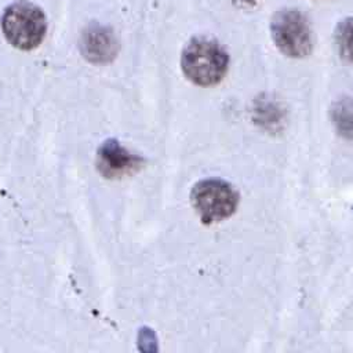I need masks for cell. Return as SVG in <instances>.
Here are the masks:
<instances>
[{
    "label": "cell",
    "mask_w": 353,
    "mask_h": 353,
    "mask_svg": "<svg viewBox=\"0 0 353 353\" xmlns=\"http://www.w3.org/2000/svg\"><path fill=\"white\" fill-rule=\"evenodd\" d=\"M181 65L185 76L194 84H218L228 72L229 57L225 48L208 37L190 40L182 51Z\"/></svg>",
    "instance_id": "obj_1"
},
{
    "label": "cell",
    "mask_w": 353,
    "mask_h": 353,
    "mask_svg": "<svg viewBox=\"0 0 353 353\" xmlns=\"http://www.w3.org/2000/svg\"><path fill=\"white\" fill-rule=\"evenodd\" d=\"M1 29L10 44L28 51L43 41L47 23L37 6L22 0L6 8L1 17Z\"/></svg>",
    "instance_id": "obj_2"
},
{
    "label": "cell",
    "mask_w": 353,
    "mask_h": 353,
    "mask_svg": "<svg viewBox=\"0 0 353 353\" xmlns=\"http://www.w3.org/2000/svg\"><path fill=\"white\" fill-rule=\"evenodd\" d=\"M81 54L92 63L110 62L117 54V40L109 28L90 25L80 39Z\"/></svg>",
    "instance_id": "obj_5"
},
{
    "label": "cell",
    "mask_w": 353,
    "mask_h": 353,
    "mask_svg": "<svg viewBox=\"0 0 353 353\" xmlns=\"http://www.w3.org/2000/svg\"><path fill=\"white\" fill-rule=\"evenodd\" d=\"M234 4L240 6V7H252L255 6L259 0H232Z\"/></svg>",
    "instance_id": "obj_8"
},
{
    "label": "cell",
    "mask_w": 353,
    "mask_h": 353,
    "mask_svg": "<svg viewBox=\"0 0 353 353\" xmlns=\"http://www.w3.org/2000/svg\"><path fill=\"white\" fill-rule=\"evenodd\" d=\"M334 39L341 58L353 65V17H347L336 25Z\"/></svg>",
    "instance_id": "obj_7"
},
{
    "label": "cell",
    "mask_w": 353,
    "mask_h": 353,
    "mask_svg": "<svg viewBox=\"0 0 353 353\" xmlns=\"http://www.w3.org/2000/svg\"><path fill=\"white\" fill-rule=\"evenodd\" d=\"M190 200L200 219L204 223H214L234 214L239 193L226 181L204 179L193 186Z\"/></svg>",
    "instance_id": "obj_4"
},
{
    "label": "cell",
    "mask_w": 353,
    "mask_h": 353,
    "mask_svg": "<svg viewBox=\"0 0 353 353\" xmlns=\"http://www.w3.org/2000/svg\"><path fill=\"white\" fill-rule=\"evenodd\" d=\"M276 47L290 58H303L313 47V33L306 15L296 8L279 10L270 21Z\"/></svg>",
    "instance_id": "obj_3"
},
{
    "label": "cell",
    "mask_w": 353,
    "mask_h": 353,
    "mask_svg": "<svg viewBox=\"0 0 353 353\" xmlns=\"http://www.w3.org/2000/svg\"><path fill=\"white\" fill-rule=\"evenodd\" d=\"M98 170L106 178H120L135 171L139 159L132 156L116 141L105 142L98 150Z\"/></svg>",
    "instance_id": "obj_6"
}]
</instances>
